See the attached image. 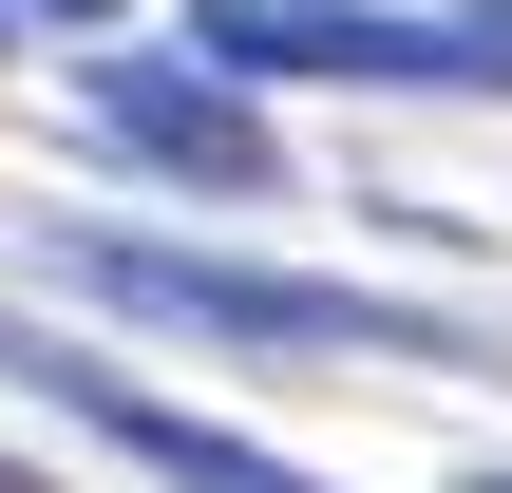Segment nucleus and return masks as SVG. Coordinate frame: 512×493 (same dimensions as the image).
<instances>
[{"mask_svg":"<svg viewBox=\"0 0 512 493\" xmlns=\"http://www.w3.org/2000/svg\"><path fill=\"white\" fill-rule=\"evenodd\" d=\"M133 475H171V493H323L304 456H266V437H228V418H190V399H152V380H114V361H38Z\"/></svg>","mask_w":512,"mask_h":493,"instance_id":"4","label":"nucleus"},{"mask_svg":"<svg viewBox=\"0 0 512 493\" xmlns=\"http://www.w3.org/2000/svg\"><path fill=\"white\" fill-rule=\"evenodd\" d=\"M38 19H76V38H114V0H38Z\"/></svg>","mask_w":512,"mask_h":493,"instance_id":"5","label":"nucleus"},{"mask_svg":"<svg viewBox=\"0 0 512 493\" xmlns=\"http://www.w3.org/2000/svg\"><path fill=\"white\" fill-rule=\"evenodd\" d=\"M76 95H95L114 152H152V171H190V190H285V133L228 95V57H133V38H95Z\"/></svg>","mask_w":512,"mask_h":493,"instance_id":"3","label":"nucleus"},{"mask_svg":"<svg viewBox=\"0 0 512 493\" xmlns=\"http://www.w3.org/2000/svg\"><path fill=\"white\" fill-rule=\"evenodd\" d=\"M57 285L190 323V342H247V361H494L456 304H380V285H304V266H247V247H152V228H57Z\"/></svg>","mask_w":512,"mask_h":493,"instance_id":"1","label":"nucleus"},{"mask_svg":"<svg viewBox=\"0 0 512 493\" xmlns=\"http://www.w3.org/2000/svg\"><path fill=\"white\" fill-rule=\"evenodd\" d=\"M0 493H19V456H0Z\"/></svg>","mask_w":512,"mask_h":493,"instance_id":"6","label":"nucleus"},{"mask_svg":"<svg viewBox=\"0 0 512 493\" xmlns=\"http://www.w3.org/2000/svg\"><path fill=\"white\" fill-rule=\"evenodd\" d=\"M475 493H512V475H475Z\"/></svg>","mask_w":512,"mask_h":493,"instance_id":"7","label":"nucleus"},{"mask_svg":"<svg viewBox=\"0 0 512 493\" xmlns=\"http://www.w3.org/2000/svg\"><path fill=\"white\" fill-rule=\"evenodd\" d=\"M190 57L342 76V95H512V0H475V19H418V0H190Z\"/></svg>","mask_w":512,"mask_h":493,"instance_id":"2","label":"nucleus"}]
</instances>
